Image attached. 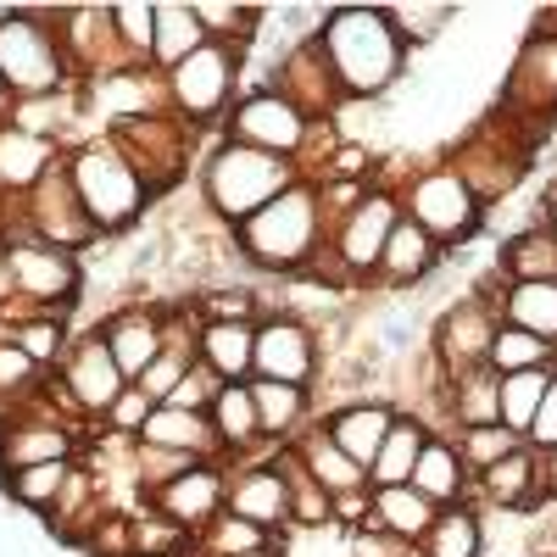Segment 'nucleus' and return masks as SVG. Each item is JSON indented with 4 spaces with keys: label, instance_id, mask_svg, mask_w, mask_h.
<instances>
[{
    "label": "nucleus",
    "instance_id": "f257e3e1",
    "mask_svg": "<svg viewBox=\"0 0 557 557\" xmlns=\"http://www.w3.org/2000/svg\"><path fill=\"white\" fill-rule=\"evenodd\" d=\"M312 39L346 101H380L407 78V45L396 39L385 7H330Z\"/></svg>",
    "mask_w": 557,
    "mask_h": 557
},
{
    "label": "nucleus",
    "instance_id": "f03ea898",
    "mask_svg": "<svg viewBox=\"0 0 557 557\" xmlns=\"http://www.w3.org/2000/svg\"><path fill=\"white\" fill-rule=\"evenodd\" d=\"M323 246H330V218H323V201L307 178L235 228V251L257 273H307L323 257Z\"/></svg>",
    "mask_w": 557,
    "mask_h": 557
},
{
    "label": "nucleus",
    "instance_id": "7ed1b4c3",
    "mask_svg": "<svg viewBox=\"0 0 557 557\" xmlns=\"http://www.w3.org/2000/svg\"><path fill=\"white\" fill-rule=\"evenodd\" d=\"M301 184L296 162L285 157H268L251 146H235V139H218V146L201 157V207L223 223V228H240L246 218H257L268 201H278Z\"/></svg>",
    "mask_w": 557,
    "mask_h": 557
},
{
    "label": "nucleus",
    "instance_id": "20e7f679",
    "mask_svg": "<svg viewBox=\"0 0 557 557\" xmlns=\"http://www.w3.org/2000/svg\"><path fill=\"white\" fill-rule=\"evenodd\" d=\"M0 84L12 89V101L78 89L57 34V7H0Z\"/></svg>",
    "mask_w": 557,
    "mask_h": 557
},
{
    "label": "nucleus",
    "instance_id": "39448f33",
    "mask_svg": "<svg viewBox=\"0 0 557 557\" xmlns=\"http://www.w3.org/2000/svg\"><path fill=\"white\" fill-rule=\"evenodd\" d=\"M67 178H73V190H78V207L89 212V223H96V235L101 240H117L128 235V228L151 212V184L139 178L128 168V157L112 146V139H84V146L67 151Z\"/></svg>",
    "mask_w": 557,
    "mask_h": 557
},
{
    "label": "nucleus",
    "instance_id": "423d86ee",
    "mask_svg": "<svg viewBox=\"0 0 557 557\" xmlns=\"http://www.w3.org/2000/svg\"><path fill=\"white\" fill-rule=\"evenodd\" d=\"M530 157H535L530 139H524L513 123H507L502 112H485V117L451 146L446 168H451L462 184H469L480 207H496V201H507V196L519 190V178H524Z\"/></svg>",
    "mask_w": 557,
    "mask_h": 557
},
{
    "label": "nucleus",
    "instance_id": "0eeeda50",
    "mask_svg": "<svg viewBox=\"0 0 557 557\" xmlns=\"http://www.w3.org/2000/svg\"><path fill=\"white\" fill-rule=\"evenodd\" d=\"M240 73H246V57L235 45H218L207 39L201 51H190L173 73H162L168 84V107L184 128H223L228 112H235V89H240Z\"/></svg>",
    "mask_w": 557,
    "mask_h": 557
},
{
    "label": "nucleus",
    "instance_id": "6e6552de",
    "mask_svg": "<svg viewBox=\"0 0 557 557\" xmlns=\"http://www.w3.org/2000/svg\"><path fill=\"white\" fill-rule=\"evenodd\" d=\"M496 112L541 151V139L557 128V34L546 28L524 34V45L513 51V67L502 78Z\"/></svg>",
    "mask_w": 557,
    "mask_h": 557
},
{
    "label": "nucleus",
    "instance_id": "1a4fd4ad",
    "mask_svg": "<svg viewBox=\"0 0 557 557\" xmlns=\"http://www.w3.org/2000/svg\"><path fill=\"white\" fill-rule=\"evenodd\" d=\"M401 212L424 228L430 240H441L446 257H451L462 240H474L480 223H485V207L474 201V190H469V184H462L446 162L412 173V184L401 190Z\"/></svg>",
    "mask_w": 557,
    "mask_h": 557
},
{
    "label": "nucleus",
    "instance_id": "9d476101",
    "mask_svg": "<svg viewBox=\"0 0 557 557\" xmlns=\"http://www.w3.org/2000/svg\"><path fill=\"white\" fill-rule=\"evenodd\" d=\"M107 139L128 157V168L151 184V196L178 190V178L190 173V146L196 128H184L173 112H146V117H123L107 128Z\"/></svg>",
    "mask_w": 557,
    "mask_h": 557
},
{
    "label": "nucleus",
    "instance_id": "9b49d317",
    "mask_svg": "<svg viewBox=\"0 0 557 557\" xmlns=\"http://www.w3.org/2000/svg\"><path fill=\"white\" fill-rule=\"evenodd\" d=\"M502 290H469L457 296L441 318H435V335H430V357L441 362V374H474V368L491 362V341L502 330Z\"/></svg>",
    "mask_w": 557,
    "mask_h": 557
},
{
    "label": "nucleus",
    "instance_id": "f8f14e48",
    "mask_svg": "<svg viewBox=\"0 0 557 557\" xmlns=\"http://www.w3.org/2000/svg\"><path fill=\"white\" fill-rule=\"evenodd\" d=\"M23 235L57 246V251H73V257H84L89 246L101 240L96 223H89V212L78 207V190H73V178H67V157L23 196Z\"/></svg>",
    "mask_w": 557,
    "mask_h": 557
},
{
    "label": "nucleus",
    "instance_id": "ddd939ff",
    "mask_svg": "<svg viewBox=\"0 0 557 557\" xmlns=\"http://www.w3.org/2000/svg\"><path fill=\"white\" fill-rule=\"evenodd\" d=\"M323 374V346L318 330L296 312H262L257 318V357H251V380H278V385H301L312 391Z\"/></svg>",
    "mask_w": 557,
    "mask_h": 557
},
{
    "label": "nucleus",
    "instance_id": "4468645a",
    "mask_svg": "<svg viewBox=\"0 0 557 557\" xmlns=\"http://www.w3.org/2000/svg\"><path fill=\"white\" fill-rule=\"evenodd\" d=\"M57 34H62V51H67V67L78 84H101V78L139 67L117 45L112 7H57Z\"/></svg>",
    "mask_w": 557,
    "mask_h": 557
},
{
    "label": "nucleus",
    "instance_id": "2eb2a0df",
    "mask_svg": "<svg viewBox=\"0 0 557 557\" xmlns=\"http://www.w3.org/2000/svg\"><path fill=\"white\" fill-rule=\"evenodd\" d=\"M307 128H312V123H307L285 96H278V89L257 84L251 96L235 101V112H228V123H223V139H235V146H251V151H268V157L296 162L301 146H307Z\"/></svg>",
    "mask_w": 557,
    "mask_h": 557
},
{
    "label": "nucleus",
    "instance_id": "dca6fc26",
    "mask_svg": "<svg viewBox=\"0 0 557 557\" xmlns=\"http://www.w3.org/2000/svg\"><path fill=\"white\" fill-rule=\"evenodd\" d=\"M57 380H62V391L73 396V407L89 418V424H96V418H107V407L128 391V374L117 368V357H112V346H107L101 330L73 335L67 357L57 362Z\"/></svg>",
    "mask_w": 557,
    "mask_h": 557
},
{
    "label": "nucleus",
    "instance_id": "f3484780",
    "mask_svg": "<svg viewBox=\"0 0 557 557\" xmlns=\"http://www.w3.org/2000/svg\"><path fill=\"white\" fill-rule=\"evenodd\" d=\"M12 257V273H17V307L28 312H67L78 301V285H84V268L73 251H57L45 240H17L7 246Z\"/></svg>",
    "mask_w": 557,
    "mask_h": 557
},
{
    "label": "nucleus",
    "instance_id": "a211bd4d",
    "mask_svg": "<svg viewBox=\"0 0 557 557\" xmlns=\"http://www.w3.org/2000/svg\"><path fill=\"white\" fill-rule=\"evenodd\" d=\"M268 89H278V96H285L307 123H330V117L346 107V96H341V84H335L330 62H323V51H318V39H296L285 57H273Z\"/></svg>",
    "mask_w": 557,
    "mask_h": 557
},
{
    "label": "nucleus",
    "instance_id": "6ab92c4d",
    "mask_svg": "<svg viewBox=\"0 0 557 557\" xmlns=\"http://www.w3.org/2000/svg\"><path fill=\"white\" fill-rule=\"evenodd\" d=\"M268 451L262 457H240L235 469H228V502H223V513L251 519L268 535H290V485H285V474L273 469Z\"/></svg>",
    "mask_w": 557,
    "mask_h": 557
},
{
    "label": "nucleus",
    "instance_id": "aec40b11",
    "mask_svg": "<svg viewBox=\"0 0 557 557\" xmlns=\"http://www.w3.org/2000/svg\"><path fill=\"white\" fill-rule=\"evenodd\" d=\"M78 446H84V435L67 430V424L34 418V412H23V407L0 412V474L34 469V462H73Z\"/></svg>",
    "mask_w": 557,
    "mask_h": 557
},
{
    "label": "nucleus",
    "instance_id": "412c9836",
    "mask_svg": "<svg viewBox=\"0 0 557 557\" xmlns=\"http://www.w3.org/2000/svg\"><path fill=\"white\" fill-rule=\"evenodd\" d=\"M228 502V462H196V469H184L178 480H168L162 491L146 496V507H157V513H168L173 524L184 530H207Z\"/></svg>",
    "mask_w": 557,
    "mask_h": 557
},
{
    "label": "nucleus",
    "instance_id": "4be33fe9",
    "mask_svg": "<svg viewBox=\"0 0 557 557\" xmlns=\"http://www.w3.org/2000/svg\"><path fill=\"white\" fill-rule=\"evenodd\" d=\"M474 507H480V513H519V519H530L541 507L535 446L507 451L502 462H491L485 474H474Z\"/></svg>",
    "mask_w": 557,
    "mask_h": 557
},
{
    "label": "nucleus",
    "instance_id": "5701e85b",
    "mask_svg": "<svg viewBox=\"0 0 557 557\" xmlns=\"http://www.w3.org/2000/svg\"><path fill=\"white\" fill-rule=\"evenodd\" d=\"M96 330L107 335V346H112L117 368L128 374V385L146 374V362L168 346V335H162V307H117L112 318L96 323Z\"/></svg>",
    "mask_w": 557,
    "mask_h": 557
},
{
    "label": "nucleus",
    "instance_id": "b1692460",
    "mask_svg": "<svg viewBox=\"0 0 557 557\" xmlns=\"http://www.w3.org/2000/svg\"><path fill=\"white\" fill-rule=\"evenodd\" d=\"M391 424H396V401H380V396L346 401V407H335L330 418H323V430H330V441H335L351 462H362V469L380 457V446H385Z\"/></svg>",
    "mask_w": 557,
    "mask_h": 557
},
{
    "label": "nucleus",
    "instance_id": "393cba45",
    "mask_svg": "<svg viewBox=\"0 0 557 557\" xmlns=\"http://www.w3.org/2000/svg\"><path fill=\"white\" fill-rule=\"evenodd\" d=\"M407 485H412L418 496H430L435 507L474 502V474H469V462L457 457V441H451V435H430V441H424V451H418Z\"/></svg>",
    "mask_w": 557,
    "mask_h": 557
},
{
    "label": "nucleus",
    "instance_id": "a878e982",
    "mask_svg": "<svg viewBox=\"0 0 557 557\" xmlns=\"http://www.w3.org/2000/svg\"><path fill=\"white\" fill-rule=\"evenodd\" d=\"M196 357L212 368L223 385L251 380V357H257V318H201Z\"/></svg>",
    "mask_w": 557,
    "mask_h": 557
},
{
    "label": "nucleus",
    "instance_id": "bb28decb",
    "mask_svg": "<svg viewBox=\"0 0 557 557\" xmlns=\"http://www.w3.org/2000/svg\"><path fill=\"white\" fill-rule=\"evenodd\" d=\"M139 441H146V446H168V451H184V457H201V462H228V457H223V441H218V430H212V418H207V412H190V407H173V401L151 407Z\"/></svg>",
    "mask_w": 557,
    "mask_h": 557
},
{
    "label": "nucleus",
    "instance_id": "cd10ccee",
    "mask_svg": "<svg viewBox=\"0 0 557 557\" xmlns=\"http://www.w3.org/2000/svg\"><path fill=\"white\" fill-rule=\"evenodd\" d=\"M441 257H446V246L430 240L424 228L401 212V223L391 228V240H385V257H380V273H374V278H380V285H391V290L424 285V278L441 268Z\"/></svg>",
    "mask_w": 557,
    "mask_h": 557
},
{
    "label": "nucleus",
    "instance_id": "c85d7f7f",
    "mask_svg": "<svg viewBox=\"0 0 557 557\" xmlns=\"http://www.w3.org/2000/svg\"><path fill=\"white\" fill-rule=\"evenodd\" d=\"M212 418V430L223 441V457L228 462H240V457H262L268 441H262V424H257V401H251V380H235V385H223L218 401L207 407Z\"/></svg>",
    "mask_w": 557,
    "mask_h": 557
},
{
    "label": "nucleus",
    "instance_id": "c756f323",
    "mask_svg": "<svg viewBox=\"0 0 557 557\" xmlns=\"http://www.w3.org/2000/svg\"><path fill=\"white\" fill-rule=\"evenodd\" d=\"M67 151L57 139H34L12 123H0V196H28L34 184L51 173Z\"/></svg>",
    "mask_w": 557,
    "mask_h": 557
},
{
    "label": "nucleus",
    "instance_id": "7c9ffc66",
    "mask_svg": "<svg viewBox=\"0 0 557 557\" xmlns=\"http://www.w3.org/2000/svg\"><path fill=\"white\" fill-rule=\"evenodd\" d=\"M290 451L301 457V469L330 491V496H346V491H368V469L362 462H351L335 441H330V430L323 424H307L296 441H290Z\"/></svg>",
    "mask_w": 557,
    "mask_h": 557
},
{
    "label": "nucleus",
    "instance_id": "2f4dec72",
    "mask_svg": "<svg viewBox=\"0 0 557 557\" xmlns=\"http://www.w3.org/2000/svg\"><path fill=\"white\" fill-rule=\"evenodd\" d=\"M251 401H257V424H262L268 446H290L312 424V391H301V385L251 380Z\"/></svg>",
    "mask_w": 557,
    "mask_h": 557
},
{
    "label": "nucleus",
    "instance_id": "473e14b6",
    "mask_svg": "<svg viewBox=\"0 0 557 557\" xmlns=\"http://www.w3.org/2000/svg\"><path fill=\"white\" fill-rule=\"evenodd\" d=\"M435 513H441V507L430 496H418L412 485H374V491H368V524L396 535V541H424Z\"/></svg>",
    "mask_w": 557,
    "mask_h": 557
},
{
    "label": "nucleus",
    "instance_id": "72a5a7b5",
    "mask_svg": "<svg viewBox=\"0 0 557 557\" xmlns=\"http://www.w3.org/2000/svg\"><path fill=\"white\" fill-rule=\"evenodd\" d=\"M207 45V28L196 17L190 0H157V39H151V67L157 73H173L190 51Z\"/></svg>",
    "mask_w": 557,
    "mask_h": 557
},
{
    "label": "nucleus",
    "instance_id": "f704fd0d",
    "mask_svg": "<svg viewBox=\"0 0 557 557\" xmlns=\"http://www.w3.org/2000/svg\"><path fill=\"white\" fill-rule=\"evenodd\" d=\"M268 457H273V469L285 474V485H290V530H330L335 524V496L301 469V457L290 446H273Z\"/></svg>",
    "mask_w": 557,
    "mask_h": 557
},
{
    "label": "nucleus",
    "instance_id": "c9c22d12",
    "mask_svg": "<svg viewBox=\"0 0 557 557\" xmlns=\"http://www.w3.org/2000/svg\"><path fill=\"white\" fill-rule=\"evenodd\" d=\"M418 546H424V557H485V513L474 502L441 507Z\"/></svg>",
    "mask_w": 557,
    "mask_h": 557
},
{
    "label": "nucleus",
    "instance_id": "e433bc0d",
    "mask_svg": "<svg viewBox=\"0 0 557 557\" xmlns=\"http://www.w3.org/2000/svg\"><path fill=\"white\" fill-rule=\"evenodd\" d=\"M502 323L557 346V278H541V285H502Z\"/></svg>",
    "mask_w": 557,
    "mask_h": 557
},
{
    "label": "nucleus",
    "instance_id": "4c0bfd02",
    "mask_svg": "<svg viewBox=\"0 0 557 557\" xmlns=\"http://www.w3.org/2000/svg\"><path fill=\"white\" fill-rule=\"evenodd\" d=\"M502 278L507 285H541V278H557V240L546 235V223L513 228L502 240Z\"/></svg>",
    "mask_w": 557,
    "mask_h": 557
},
{
    "label": "nucleus",
    "instance_id": "58836bf2",
    "mask_svg": "<svg viewBox=\"0 0 557 557\" xmlns=\"http://www.w3.org/2000/svg\"><path fill=\"white\" fill-rule=\"evenodd\" d=\"M424 441H430V430L418 424L412 412H401V407H396V424H391V435H385L380 457L368 462V485H407V480H412L418 451H424Z\"/></svg>",
    "mask_w": 557,
    "mask_h": 557
},
{
    "label": "nucleus",
    "instance_id": "ea45409f",
    "mask_svg": "<svg viewBox=\"0 0 557 557\" xmlns=\"http://www.w3.org/2000/svg\"><path fill=\"white\" fill-rule=\"evenodd\" d=\"M496 391H502V374L485 362L474 374H457L446 380V407H451V424L457 430H474V424H496Z\"/></svg>",
    "mask_w": 557,
    "mask_h": 557
},
{
    "label": "nucleus",
    "instance_id": "a19ab883",
    "mask_svg": "<svg viewBox=\"0 0 557 557\" xmlns=\"http://www.w3.org/2000/svg\"><path fill=\"white\" fill-rule=\"evenodd\" d=\"M546 385H552V368H524V374H502V391H496V424L513 430L524 441V430L535 424V407L546 401Z\"/></svg>",
    "mask_w": 557,
    "mask_h": 557
},
{
    "label": "nucleus",
    "instance_id": "79ce46f5",
    "mask_svg": "<svg viewBox=\"0 0 557 557\" xmlns=\"http://www.w3.org/2000/svg\"><path fill=\"white\" fill-rule=\"evenodd\" d=\"M285 535H268L262 524L251 519H235V513H218L207 530H196L190 552L196 557H246V552H262V546H278Z\"/></svg>",
    "mask_w": 557,
    "mask_h": 557
},
{
    "label": "nucleus",
    "instance_id": "37998d69",
    "mask_svg": "<svg viewBox=\"0 0 557 557\" xmlns=\"http://www.w3.org/2000/svg\"><path fill=\"white\" fill-rule=\"evenodd\" d=\"M396 39L407 45V57L412 51H424V45H435L451 23H457V7L451 0H407V7H385Z\"/></svg>",
    "mask_w": 557,
    "mask_h": 557
},
{
    "label": "nucleus",
    "instance_id": "c03bdc74",
    "mask_svg": "<svg viewBox=\"0 0 557 557\" xmlns=\"http://www.w3.org/2000/svg\"><path fill=\"white\" fill-rule=\"evenodd\" d=\"M73 462H34V469H12V474H0V491H7L17 507H28V513H51V502L62 496Z\"/></svg>",
    "mask_w": 557,
    "mask_h": 557
},
{
    "label": "nucleus",
    "instance_id": "a18cd8bd",
    "mask_svg": "<svg viewBox=\"0 0 557 557\" xmlns=\"http://www.w3.org/2000/svg\"><path fill=\"white\" fill-rule=\"evenodd\" d=\"M190 530L173 524L168 513H157V507H139V513H128V557H184L190 552Z\"/></svg>",
    "mask_w": 557,
    "mask_h": 557
},
{
    "label": "nucleus",
    "instance_id": "49530a36",
    "mask_svg": "<svg viewBox=\"0 0 557 557\" xmlns=\"http://www.w3.org/2000/svg\"><path fill=\"white\" fill-rule=\"evenodd\" d=\"M196 368V346H162L151 362H146V374L134 380V391H146V401L151 407H162V401H173V391L184 385V374Z\"/></svg>",
    "mask_w": 557,
    "mask_h": 557
},
{
    "label": "nucleus",
    "instance_id": "de8ad7c7",
    "mask_svg": "<svg viewBox=\"0 0 557 557\" xmlns=\"http://www.w3.org/2000/svg\"><path fill=\"white\" fill-rule=\"evenodd\" d=\"M112 28H117V45L139 62L151 67V39H157V0H123L112 7Z\"/></svg>",
    "mask_w": 557,
    "mask_h": 557
},
{
    "label": "nucleus",
    "instance_id": "09e8293b",
    "mask_svg": "<svg viewBox=\"0 0 557 557\" xmlns=\"http://www.w3.org/2000/svg\"><path fill=\"white\" fill-rule=\"evenodd\" d=\"M491 368L496 374H524V368H552V346L513 330V323H502L496 341H491Z\"/></svg>",
    "mask_w": 557,
    "mask_h": 557
},
{
    "label": "nucleus",
    "instance_id": "8fccbe9b",
    "mask_svg": "<svg viewBox=\"0 0 557 557\" xmlns=\"http://www.w3.org/2000/svg\"><path fill=\"white\" fill-rule=\"evenodd\" d=\"M524 441L502 424H474V430H457V457L469 462V474H485L491 462H502L507 451H519Z\"/></svg>",
    "mask_w": 557,
    "mask_h": 557
},
{
    "label": "nucleus",
    "instance_id": "3c124183",
    "mask_svg": "<svg viewBox=\"0 0 557 557\" xmlns=\"http://www.w3.org/2000/svg\"><path fill=\"white\" fill-rule=\"evenodd\" d=\"M45 368L23 351V346H12V341H0V412H7V407H17V401H28L45 380Z\"/></svg>",
    "mask_w": 557,
    "mask_h": 557
},
{
    "label": "nucleus",
    "instance_id": "603ef678",
    "mask_svg": "<svg viewBox=\"0 0 557 557\" xmlns=\"http://www.w3.org/2000/svg\"><path fill=\"white\" fill-rule=\"evenodd\" d=\"M146 418H151V401H146V391H123L112 407H107V418H96V430H107V435H117V441H139V430H146Z\"/></svg>",
    "mask_w": 557,
    "mask_h": 557
},
{
    "label": "nucleus",
    "instance_id": "864d4df0",
    "mask_svg": "<svg viewBox=\"0 0 557 557\" xmlns=\"http://www.w3.org/2000/svg\"><path fill=\"white\" fill-rule=\"evenodd\" d=\"M346 557H424V546H418V541H396V535H385L374 524H357L346 535Z\"/></svg>",
    "mask_w": 557,
    "mask_h": 557
},
{
    "label": "nucleus",
    "instance_id": "5fc2aeb1",
    "mask_svg": "<svg viewBox=\"0 0 557 557\" xmlns=\"http://www.w3.org/2000/svg\"><path fill=\"white\" fill-rule=\"evenodd\" d=\"M218 391H223V380L212 374V368L196 357V368L184 374V385L173 391V407H190V412H207L212 401H218Z\"/></svg>",
    "mask_w": 557,
    "mask_h": 557
},
{
    "label": "nucleus",
    "instance_id": "6e6d98bb",
    "mask_svg": "<svg viewBox=\"0 0 557 557\" xmlns=\"http://www.w3.org/2000/svg\"><path fill=\"white\" fill-rule=\"evenodd\" d=\"M524 446H535V451L557 446V368H552V385H546V401L535 407V424L524 430Z\"/></svg>",
    "mask_w": 557,
    "mask_h": 557
},
{
    "label": "nucleus",
    "instance_id": "4d7b16f0",
    "mask_svg": "<svg viewBox=\"0 0 557 557\" xmlns=\"http://www.w3.org/2000/svg\"><path fill=\"white\" fill-rule=\"evenodd\" d=\"M535 474H541V502H557V446L535 451Z\"/></svg>",
    "mask_w": 557,
    "mask_h": 557
},
{
    "label": "nucleus",
    "instance_id": "13d9d810",
    "mask_svg": "<svg viewBox=\"0 0 557 557\" xmlns=\"http://www.w3.org/2000/svg\"><path fill=\"white\" fill-rule=\"evenodd\" d=\"M12 307H17V273H12L7 246H0V312H12Z\"/></svg>",
    "mask_w": 557,
    "mask_h": 557
},
{
    "label": "nucleus",
    "instance_id": "bf43d9fd",
    "mask_svg": "<svg viewBox=\"0 0 557 557\" xmlns=\"http://www.w3.org/2000/svg\"><path fill=\"white\" fill-rule=\"evenodd\" d=\"M541 223H546V235L557 240V196H552V190L541 196Z\"/></svg>",
    "mask_w": 557,
    "mask_h": 557
},
{
    "label": "nucleus",
    "instance_id": "052dcab7",
    "mask_svg": "<svg viewBox=\"0 0 557 557\" xmlns=\"http://www.w3.org/2000/svg\"><path fill=\"white\" fill-rule=\"evenodd\" d=\"M0 123H12V89L0 84Z\"/></svg>",
    "mask_w": 557,
    "mask_h": 557
},
{
    "label": "nucleus",
    "instance_id": "680f3d73",
    "mask_svg": "<svg viewBox=\"0 0 557 557\" xmlns=\"http://www.w3.org/2000/svg\"><path fill=\"white\" fill-rule=\"evenodd\" d=\"M246 557H285V552H278V546H262V552H246Z\"/></svg>",
    "mask_w": 557,
    "mask_h": 557
},
{
    "label": "nucleus",
    "instance_id": "e2e57ef3",
    "mask_svg": "<svg viewBox=\"0 0 557 557\" xmlns=\"http://www.w3.org/2000/svg\"><path fill=\"white\" fill-rule=\"evenodd\" d=\"M552 368H557V346H552Z\"/></svg>",
    "mask_w": 557,
    "mask_h": 557
},
{
    "label": "nucleus",
    "instance_id": "0e129e2a",
    "mask_svg": "<svg viewBox=\"0 0 557 557\" xmlns=\"http://www.w3.org/2000/svg\"><path fill=\"white\" fill-rule=\"evenodd\" d=\"M552 196H557V178H552Z\"/></svg>",
    "mask_w": 557,
    "mask_h": 557
},
{
    "label": "nucleus",
    "instance_id": "69168bd1",
    "mask_svg": "<svg viewBox=\"0 0 557 557\" xmlns=\"http://www.w3.org/2000/svg\"><path fill=\"white\" fill-rule=\"evenodd\" d=\"M190 557H196V552H190Z\"/></svg>",
    "mask_w": 557,
    "mask_h": 557
}]
</instances>
